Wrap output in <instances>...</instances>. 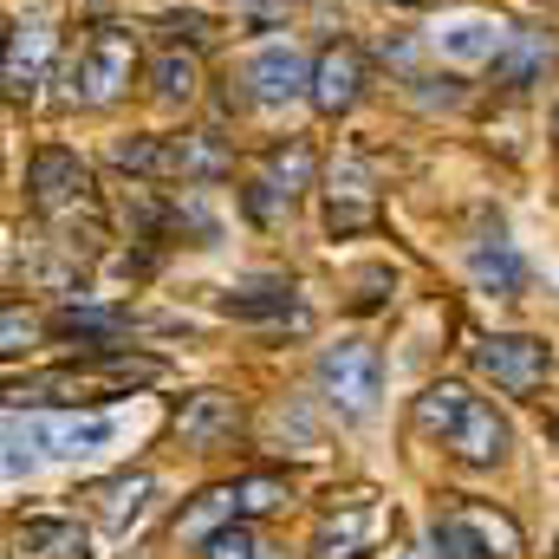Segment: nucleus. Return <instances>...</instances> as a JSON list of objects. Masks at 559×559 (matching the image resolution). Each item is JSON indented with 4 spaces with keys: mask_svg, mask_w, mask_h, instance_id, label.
Here are the masks:
<instances>
[{
    "mask_svg": "<svg viewBox=\"0 0 559 559\" xmlns=\"http://www.w3.org/2000/svg\"><path fill=\"white\" fill-rule=\"evenodd\" d=\"M417 429L442 436L468 468H495L508 455V423L495 417L481 397H468L462 384H429L417 397Z\"/></svg>",
    "mask_w": 559,
    "mask_h": 559,
    "instance_id": "1",
    "label": "nucleus"
},
{
    "mask_svg": "<svg viewBox=\"0 0 559 559\" xmlns=\"http://www.w3.org/2000/svg\"><path fill=\"white\" fill-rule=\"evenodd\" d=\"M111 442H118V417H20V411H7V481L33 475L39 455L85 462Z\"/></svg>",
    "mask_w": 559,
    "mask_h": 559,
    "instance_id": "2",
    "label": "nucleus"
},
{
    "mask_svg": "<svg viewBox=\"0 0 559 559\" xmlns=\"http://www.w3.org/2000/svg\"><path fill=\"white\" fill-rule=\"evenodd\" d=\"M66 79H72V85H66L72 105H111V98H124L131 79H138V33L98 26V33L79 46V59H72Z\"/></svg>",
    "mask_w": 559,
    "mask_h": 559,
    "instance_id": "3",
    "label": "nucleus"
},
{
    "mask_svg": "<svg viewBox=\"0 0 559 559\" xmlns=\"http://www.w3.org/2000/svg\"><path fill=\"white\" fill-rule=\"evenodd\" d=\"M319 391L332 397L338 417L365 423L378 411V397H384V358H378V345H365V338L325 345V352H319Z\"/></svg>",
    "mask_w": 559,
    "mask_h": 559,
    "instance_id": "4",
    "label": "nucleus"
},
{
    "mask_svg": "<svg viewBox=\"0 0 559 559\" xmlns=\"http://www.w3.org/2000/svg\"><path fill=\"white\" fill-rule=\"evenodd\" d=\"M475 358H481V371L501 384V391H514V397H534L540 384H547V345L540 338H527V332H495V338H481L475 345Z\"/></svg>",
    "mask_w": 559,
    "mask_h": 559,
    "instance_id": "5",
    "label": "nucleus"
},
{
    "mask_svg": "<svg viewBox=\"0 0 559 559\" xmlns=\"http://www.w3.org/2000/svg\"><path fill=\"white\" fill-rule=\"evenodd\" d=\"M241 79L254 85V98L261 105H286V98H299V92H312V66L274 39V46H261V52H248V66H241Z\"/></svg>",
    "mask_w": 559,
    "mask_h": 559,
    "instance_id": "6",
    "label": "nucleus"
},
{
    "mask_svg": "<svg viewBox=\"0 0 559 559\" xmlns=\"http://www.w3.org/2000/svg\"><path fill=\"white\" fill-rule=\"evenodd\" d=\"M85 189H92V176H85V163L72 156V150H33V163H26V195H33V209H66V202H85Z\"/></svg>",
    "mask_w": 559,
    "mask_h": 559,
    "instance_id": "7",
    "label": "nucleus"
},
{
    "mask_svg": "<svg viewBox=\"0 0 559 559\" xmlns=\"http://www.w3.org/2000/svg\"><path fill=\"white\" fill-rule=\"evenodd\" d=\"M495 540L514 554V527L508 521H488V514H449V521L429 527L436 559H495Z\"/></svg>",
    "mask_w": 559,
    "mask_h": 559,
    "instance_id": "8",
    "label": "nucleus"
},
{
    "mask_svg": "<svg viewBox=\"0 0 559 559\" xmlns=\"http://www.w3.org/2000/svg\"><path fill=\"white\" fill-rule=\"evenodd\" d=\"M235 423H241V404H235L228 391H195V397L176 404V436H182V449H222V442L235 436Z\"/></svg>",
    "mask_w": 559,
    "mask_h": 559,
    "instance_id": "9",
    "label": "nucleus"
},
{
    "mask_svg": "<svg viewBox=\"0 0 559 559\" xmlns=\"http://www.w3.org/2000/svg\"><path fill=\"white\" fill-rule=\"evenodd\" d=\"M358 85H365V59H358V46H325L319 66H312V92H306V98H312L325 118H338V111L358 105Z\"/></svg>",
    "mask_w": 559,
    "mask_h": 559,
    "instance_id": "10",
    "label": "nucleus"
},
{
    "mask_svg": "<svg viewBox=\"0 0 559 559\" xmlns=\"http://www.w3.org/2000/svg\"><path fill=\"white\" fill-rule=\"evenodd\" d=\"M46 66H52V26L46 20H13L7 33V92H39L46 85Z\"/></svg>",
    "mask_w": 559,
    "mask_h": 559,
    "instance_id": "11",
    "label": "nucleus"
},
{
    "mask_svg": "<svg viewBox=\"0 0 559 559\" xmlns=\"http://www.w3.org/2000/svg\"><path fill=\"white\" fill-rule=\"evenodd\" d=\"M501 46H508V33L495 20H481V13H462V20H442L436 26V52L455 59V66H495Z\"/></svg>",
    "mask_w": 559,
    "mask_h": 559,
    "instance_id": "12",
    "label": "nucleus"
},
{
    "mask_svg": "<svg viewBox=\"0 0 559 559\" xmlns=\"http://www.w3.org/2000/svg\"><path fill=\"white\" fill-rule=\"evenodd\" d=\"M468 274H475V286L481 293H495V299H514L521 293V254L495 235V241H475V254H468Z\"/></svg>",
    "mask_w": 559,
    "mask_h": 559,
    "instance_id": "13",
    "label": "nucleus"
},
{
    "mask_svg": "<svg viewBox=\"0 0 559 559\" xmlns=\"http://www.w3.org/2000/svg\"><path fill=\"white\" fill-rule=\"evenodd\" d=\"M79 378L111 384V391H138V384H156V378H163V365H156V358H131V352H98V358L79 365Z\"/></svg>",
    "mask_w": 559,
    "mask_h": 559,
    "instance_id": "14",
    "label": "nucleus"
},
{
    "mask_svg": "<svg viewBox=\"0 0 559 559\" xmlns=\"http://www.w3.org/2000/svg\"><path fill=\"white\" fill-rule=\"evenodd\" d=\"M241 514V501H235V488H209V495H195L182 514H176V540H209L215 527H228Z\"/></svg>",
    "mask_w": 559,
    "mask_h": 559,
    "instance_id": "15",
    "label": "nucleus"
},
{
    "mask_svg": "<svg viewBox=\"0 0 559 559\" xmlns=\"http://www.w3.org/2000/svg\"><path fill=\"white\" fill-rule=\"evenodd\" d=\"M547 59H554V39H547V33H508V46H501V59H495V79H501V85H527Z\"/></svg>",
    "mask_w": 559,
    "mask_h": 559,
    "instance_id": "16",
    "label": "nucleus"
},
{
    "mask_svg": "<svg viewBox=\"0 0 559 559\" xmlns=\"http://www.w3.org/2000/svg\"><path fill=\"white\" fill-rule=\"evenodd\" d=\"M150 488H156V481H150L143 468H138V475H118V481H105V488H98V521H105L111 534H124V527L143 514V495H150Z\"/></svg>",
    "mask_w": 559,
    "mask_h": 559,
    "instance_id": "17",
    "label": "nucleus"
},
{
    "mask_svg": "<svg viewBox=\"0 0 559 559\" xmlns=\"http://www.w3.org/2000/svg\"><path fill=\"white\" fill-rule=\"evenodd\" d=\"M222 312L228 319H286L299 306H293V286H228L222 293Z\"/></svg>",
    "mask_w": 559,
    "mask_h": 559,
    "instance_id": "18",
    "label": "nucleus"
},
{
    "mask_svg": "<svg viewBox=\"0 0 559 559\" xmlns=\"http://www.w3.org/2000/svg\"><path fill=\"white\" fill-rule=\"evenodd\" d=\"M111 156H118V169H138V176H176V143L169 138H118Z\"/></svg>",
    "mask_w": 559,
    "mask_h": 559,
    "instance_id": "19",
    "label": "nucleus"
},
{
    "mask_svg": "<svg viewBox=\"0 0 559 559\" xmlns=\"http://www.w3.org/2000/svg\"><path fill=\"white\" fill-rule=\"evenodd\" d=\"M124 325H138V319L118 312V306H66V312H59V332H66V338H111V332H124Z\"/></svg>",
    "mask_w": 559,
    "mask_h": 559,
    "instance_id": "20",
    "label": "nucleus"
},
{
    "mask_svg": "<svg viewBox=\"0 0 559 559\" xmlns=\"http://www.w3.org/2000/svg\"><path fill=\"white\" fill-rule=\"evenodd\" d=\"M267 189H280L286 202H293L299 189H312V150H306V143H280L274 156H267Z\"/></svg>",
    "mask_w": 559,
    "mask_h": 559,
    "instance_id": "21",
    "label": "nucleus"
},
{
    "mask_svg": "<svg viewBox=\"0 0 559 559\" xmlns=\"http://www.w3.org/2000/svg\"><path fill=\"white\" fill-rule=\"evenodd\" d=\"M20 547L39 554V559H85V534L66 527V521H33V527L20 534Z\"/></svg>",
    "mask_w": 559,
    "mask_h": 559,
    "instance_id": "22",
    "label": "nucleus"
},
{
    "mask_svg": "<svg viewBox=\"0 0 559 559\" xmlns=\"http://www.w3.org/2000/svg\"><path fill=\"white\" fill-rule=\"evenodd\" d=\"M169 143H176V176H222V169H228V156L202 138V131H189V138H169Z\"/></svg>",
    "mask_w": 559,
    "mask_h": 559,
    "instance_id": "23",
    "label": "nucleus"
},
{
    "mask_svg": "<svg viewBox=\"0 0 559 559\" xmlns=\"http://www.w3.org/2000/svg\"><path fill=\"white\" fill-rule=\"evenodd\" d=\"M235 501H241V514H274V508H286V481L280 475H241Z\"/></svg>",
    "mask_w": 559,
    "mask_h": 559,
    "instance_id": "24",
    "label": "nucleus"
},
{
    "mask_svg": "<svg viewBox=\"0 0 559 559\" xmlns=\"http://www.w3.org/2000/svg\"><path fill=\"white\" fill-rule=\"evenodd\" d=\"M202 559H261V540H254V527L228 521V527H215V534L202 540Z\"/></svg>",
    "mask_w": 559,
    "mask_h": 559,
    "instance_id": "25",
    "label": "nucleus"
},
{
    "mask_svg": "<svg viewBox=\"0 0 559 559\" xmlns=\"http://www.w3.org/2000/svg\"><path fill=\"white\" fill-rule=\"evenodd\" d=\"M150 79H156V98H189V92H195V59H182V52H163Z\"/></svg>",
    "mask_w": 559,
    "mask_h": 559,
    "instance_id": "26",
    "label": "nucleus"
},
{
    "mask_svg": "<svg viewBox=\"0 0 559 559\" xmlns=\"http://www.w3.org/2000/svg\"><path fill=\"white\" fill-rule=\"evenodd\" d=\"M365 527H371V514H352L345 527L332 521V527L319 534V554H312V559H338V554L352 559V554H358V540H365Z\"/></svg>",
    "mask_w": 559,
    "mask_h": 559,
    "instance_id": "27",
    "label": "nucleus"
},
{
    "mask_svg": "<svg viewBox=\"0 0 559 559\" xmlns=\"http://www.w3.org/2000/svg\"><path fill=\"white\" fill-rule=\"evenodd\" d=\"M26 338H33V325H26V319L7 306V352H26Z\"/></svg>",
    "mask_w": 559,
    "mask_h": 559,
    "instance_id": "28",
    "label": "nucleus"
},
{
    "mask_svg": "<svg viewBox=\"0 0 559 559\" xmlns=\"http://www.w3.org/2000/svg\"><path fill=\"white\" fill-rule=\"evenodd\" d=\"M404 559H436V554H404Z\"/></svg>",
    "mask_w": 559,
    "mask_h": 559,
    "instance_id": "29",
    "label": "nucleus"
},
{
    "mask_svg": "<svg viewBox=\"0 0 559 559\" xmlns=\"http://www.w3.org/2000/svg\"><path fill=\"white\" fill-rule=\"evenodd\" d=\"M554 131H559V118H554Z\"/></svg>",
    "mask_w": 559,
    "mask_h": 559,
    "instance_id": "30",
    "label": "nucleus"
}]
</instances>
